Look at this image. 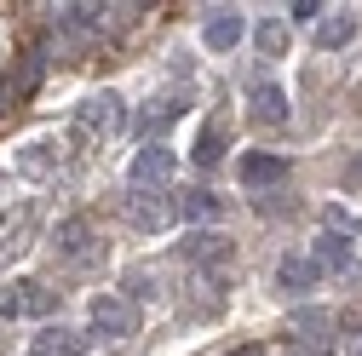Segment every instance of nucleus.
<instances>
[{"mask_svg": "<svg viewBox=\"0 0 362 356\" xmlns=\"http://www.w3.org/2000/svg\"><path fill=\"white\" fill-rule=\"evenodd\" d=\"M52 253H58V264H98L104 259V242H98V230H93V218H81V213H69L64 225L52 230Z\"/></svg>", "mask_w": 362, "mask_h": 356, "instance_id": "obj_1", "label": "nucleus"}, {"mask_svg": "<svg viewBox=\"0 0 362 356\" xmlns=\"http://www.w3.org/2000/svg\"><path fill=\"white\" fill-rule=\"evenodd\" d=\"M86 333L93 339H127V333H139V316H132V304L121 293H98L93 304H86Z\"/></svg>", "mask_w": 362, "mask_h": 356, "instance_id": "obj_2", "label": "nucleus"}, {"mask_svg": "<svg viewBox=\"0 0 362 356\" xmlns=\"http://www.w3.org/2000/svg\"><path fill=\"white\" fill-rule=\"evenodd\" d=\"M81 126L93 132V138H115V132L127 126V98L110 93V86H104V93H93V98L81 104Z\"/></svg>", "mask_w": 362, "mask_h": 356, "instance_id": "obj_3", "label": "nucleus"}, {"mask_svg": "<svg viewBox=\"0 0 362 356\" xmlns=\"http://www.w3.org/2000/svg\"><path fill=\"white\" fill-rule=\"evenodd\" d=\"M127 218H132V230H167V218H173V201L161 190H132L127 196Z\"/></svg>", "mask_w": 362, "mask_h": 356, "instance_id": "obj_4", "label": "nucleus"}, {"mask_svg": "<svg viewBox=\"0 0 362 356\" xmlns=\"http://www.w3.org/2000/svg\"><path fill=\"white\" fill-rule=\"evenodd\" d=\"M86 350H93V333L64 328V322H47L35 333V356H86Z\"/></svg>", "mask_w": 362, "mask_h": 356, "instance_id": "obj_5", "label": "nucleus"}, {"mask_svg": "<svg viewBox=\"0 0 362 356\" xmlns=\"http://www.w3.org/2000/svg\"><path fill=\"white\" fill-rule=\"evenodd\" d=\"M236 172H242V184H253V190L282 184V178H288V155H264V150H253V155L236 161Z\"/></svg>", "mask_w": 362, "mask_h": 356, "instance_id": "obj_6", "label": "nucleus"}, {"mask_svg": "<svg viewBox=\"0 0 362 356\" xmlns=\"http://www.w3.org/2000/svg\"><path fill=\"white\" fill-rule=\"evenodd\" d=\"M173 172V150H161V144H144L139 155H132V190H161V178Z\"/></svg>", "mask_w": 362, "mask_h": 356, "instance_id": "obj_7", "label": "nucleus"}, {"mask_svg": "<svg viewBox=\"0 0 362 356\" xmlns=\"http://www.w3.org/2000/svg\"><path fill=\"white\" fill-rule=\"evenodd\" d=\"M316 276H322V271H316V264H310L305 253H288V259L276 264V287H282L288 299H305V293L316 287Z\"/></svg>", "mask_w": 362, "mask_h": 356, "instance_id": "obj_8", "label": "nucleus"}, {"mask_svg": "<svg viewBox=\"0 0 362 356\" xmlns=\"http://www.w3.org/2000/svg\"><path fill=\"white\" fill-rule=\"evenodd\" d=\"M305 259L316 264V271H351V236H345V230H322Z\"/></svg>", "mask_w": 362, "mask_h": 356, "instance_id": "obj_9", "label": "nucleus"}, {"mask_svg": "<svg viewBox=\"0 0 362 356\" xmlns=\"http://www.w3.org/2000/svg\"><path fill=\"white\" fill-rule=\"evenodd\" d=\"M242 35H247V29H242L236 12H213L207 29H202V47H207V52H236V47H242Z\"/></svg>", "mask_w": 362, "mask_h": 356, "instance_id": "obj_10", "label": "nucleus"}, {"mask_svg": "<svg viewBox=\"0 0 362 356\" xmlns=\"http://www.w3.org/2000/svg\"><path fill=\"white\" fill-rule=\"evenodd\" d=\"M253 121L259 126H282L288 121V93H282V86H270V81L253 86Z\"/></svg>", "mask_w": 362, "mask_h": 356, "instance_id": "obj_11", "label": "nucleus"}, {"mask_svg": "<svg viewBox=\"0 0 362 356\" xmlns=\"http://www.w3.org/2000/svg\"><path fill=\"white\" fill-rule=\"evenodd\" d=\"M185 259L190 264H224L230 259V242H224L218 230H190L185 236Z\"/></svg>", "mask_w": 362, "mask_h": 356, "instance_id": "obj_12", "label": "nucleus"}, {"mask_svg": "<svg viewBox=\"0 0 362 356\" xmlns=\"http://www.w3.org/2000/svg\"><path fill=\"white\" fill-rule=\"evenodd\" d=\"M356 40V12H334V18H316V47L334 52V47H351Z\"/></svg>", "mask_w": 362, "mask_h": 356, "instance_id": "obj_13", "label": "nucleus"}, {"mask_svg": "<svg viewBox=\"0 0 362 356\" xmlns=\"http://www.w3.org/2000/svg\"><path fill=\"white\" fill-rule=\"evenodd\" d=\"M185 115V93H173V98H161L156 109H144V121H139V132H144V144H156L161 132H167V121H178Z\"/></svg>", "mask_w": 362, "mask_h": 356, "instance_id": "obj_14", "label": "nucleus"}, {"mask_svg": "<svg viewBox=\"0 0 362 356\" xmlns=\"http://www.w3.org/2000/svg\"><path fill=\"white\" fill-rule=\"evenodd\" d=\"M328 328H334V322L322 316V310H293V333H299L305 350H322V345H328Z\"/></svg>", "mask_w": 362, "mask_h": 356, "instance_id": "obj_15", "label": "nucleus"}, {"mask_svg": "<svg viewBox=\"0 0 362 356\" xmlns=\"http://www.w3.org/2000/svg\"><path fill=\"white\" fill-rule=\"evenodd\" d=\"M18 304H23V316H52V310H58V293L40 287V282H18Z\"/></svg>", "mask_w": 362, "mask_h": 356, "instance_id": "obj_16", "label": "nucleus"}, {"mask_svg": "<svg viewBox=\"0 0 362 356\" xmlns=\"http://www.w3.org/2000/svg\"><path fill=\"white\" fill-rule=\"evenodd\" d=\"M178 213H185L190 225H207V218H218V196L213 190H190V196H178Z\"/></svg>", "mask_w": 362, "mask_h": 356, "instance_id": "obj_17", "label": "nucleus"}, {"mask_svg": "<svg viewBox=\"0 0 362 356\" xmlns=\"http://www.w3.org/2000/svg\"><path fill=\"white\" fill-rule=\"evenodd\" d=\"M253 40H259L264 58H282V52H288V23H282V18H264V23L253 29Z\"/></svg>", "mask_w": 362, "mask_h": 356, "instance_id": "obj_18", "label": "nucleus"}, {"mask_svg": "<svg viewBox=\"0 0 362 356\" xmlns=\"http://www.w3.org/2000/svg\"><path fill=\"white\" fill-rule=\"evenodd\" d=\"M58 167V155H52V144H29L23 155H18V172H29V178H47Z\"/></svg>", "mask_w": 362, "mask_h": 356, "instance_id": "obj_19", "label": "nucleus"}, {"mask_svg": "<svg viewBox=\"0 0 362 356\" xmlns=\"http://www.w3.org/2000/svg\"><path fill=\"white\" fill-rule=\"evenodd\" d=\"M218 161H224V132L207 121V126H202V138H196V167H218Z\"/></svg>", "mask_w": 362, "mask_h": 356, "instance_id": "obj_20", "label": "nucleus"}, {"mask_svg": "<svg viewBox=\"0 0 362 356\" xmlns=\"http://www.w3.org/2000/svg\"><path fill=\"white\" fill-rule=\"evenodd\" d=\"M121 299H127V304H132V299H156V276H150V271H132Z\"/></svg>", "mask_w": 362, "mask_h": 356, "instance_id": "obj_21", "label": "nucleus"}, {"mask_svg": "<svg viewBox=\"0 0 362 356\" xmlns=\"http://www.w3.org/2000/svg\"><path fill=\"white\" fill-rule=\"evenodd\" d=\"M288 18H293V23H316V18H322V6H316V0H293Z\"/></svg>", "mask_w": 362, "mask_h": 356, "instance_id": "obj_22", "label": "nucleus"}, {"mask_svg": "<svg viewBox=\"0 0 362 356\" xmlns=\"http://www.w3.org/2000/svg\"><path fill=\"white\" fill-rule=\"evenodd\" d=\"M0 316H6V322L23 316V304H18V282H12V287H0Z\"/></svg>", "mask_w": 362, "mask_h": 356, "instance_id": "obj_23", "label": "nucleus"}, {"mask_svg": "<svg viewBox=\"0 0 362 356\" xmlns=\"http://www.w3.org/2000/svg\"><path fill=\"white\" fill-rule=\"evenodd\" d=\"M6 98H18V86H12V81H0V109H6Z\"/></svg>", "mask_w": 362, "mask_h": 356, "instance_id": "obj_24", "label": "nucleus"}, {"mask_svg": "<svg viewBox=\"0 0 362 356\" xmlns=\"http://www.w3.org/2000/svg\"><path fill=\"white\" fill-rule=\"evenodd\" d=\"M230 356H264V350H259V345H242V350H230Z\"/></svg>", "mask_w": 362, "mask_h": 356, "instance_id": "obj_25", "label": "nucleus"}, {"mask_svg": "<svg viewBox=\"0 0 362 356\" xmlns=\"http://www.w3.org/2000/svg\"><path fill=\"white\" fill-rule=\"evenodd\" d=\"M351 184H362V161H351Z\"/></svg>", "mask_w": 362, "mask_h": 356, "instance_id": "obj_26", "label": "nucleus"}, {"mask_svg": "<svg viewBox=\"0 0 362 356\" xmlns=\"http://www.w3.org/2000/svg\"><path fill=\"white\" fill-rule=\"evenodd\" d=\"M351 356H362V333H356V339H351Z\"/></svg>", "mask_w": 362, "mask_h": 356, "instance_id": "obj_27", "label": "nucleus"}]
</instances>
